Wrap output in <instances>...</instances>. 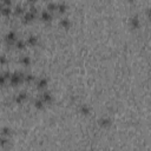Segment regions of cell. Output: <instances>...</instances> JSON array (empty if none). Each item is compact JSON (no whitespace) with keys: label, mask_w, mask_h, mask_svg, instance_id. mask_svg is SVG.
I'll return each mask as SVG.
<instances>
[{"label":"cell","mask_w":151,"mask_h":151,"mask_svg":"<svg viewBox=\"0 0 151 151\" xmlns=\"http://www.w3.org/2000/svg\"><path fill=\"white\" fill-rule=\"evenodd\" d=\"M44 106H45V102H44L42 98L34 100V107H35V109H38V110H43Z\"/></svg>","instance_id":"ac0fdd59"},{"label":"cell","mask_w":151,"mask_h":151,"mask_svg":"<svg viewBox=\"0 0 151 151\" xmlns=\"http://www.w3.org/2000/svg\"><path fill=\"white\" fill-rule=\"evenodd\" d=\"M24 79H25V82L31 83V82L35 80V76H34V74H32V73H25V76H24Z\"/></svg>","instance_id":"44dd1931"},{"label":"cell","mask_w":151,"mask_h":151,"mask_svg":"<svg viewBox=\"0 0 151 151\" xmlns=\"http://www.w3.org/2000/svg\"><path fill=\"white\" fill-rule=\"evenodd\" d=\"M10 135H12V130H11L8 126H4V127H1V136H6V137H8Z\"/></svg>","instance_id":"ffe728a7"},{"label":"cell","mask_w":151,"mask_h":151,"mask_svg":"<svg viewBox=\"0 0 151 151\" xmlns=\"http://www.w3.org/2000/svg\"><path fill=\"white\" fill-rule=\"evenodd\" d=\"M1 5H4V6H12V0H1Z\"/></svg>","instance_id":"cb8c5ba5"},{"label":"cell","mask_w":151,"mask_h":151,"mask_svg":"<svg viewBox=\"0 0 151 151\" xmlns=\"http://www.w3.org/2000/svg\"><path fill=\"white\" fill-rule=\"evenodd\" d=\"M15 46L18 50H25L26 46H27V43L26 40H23V39H18L17 43H15Z\"/></svg>","instance_id":"2e32d148"},{"label":"cell","mask_w":151,"mask_h":151,"mask_svg":"<svg viewBox=\"0 0 151 151\" xmlns=\"http://www.w3.org/2000/svg\"><path fill=\"white\" fill-rule=\"evenodd\" d=\"M67 7H69V6H67L66 3H58V6H57V11H58L60 14H63V13L66 12Z\"/></svg>","instance_id":"e0dca14e"},{"label":"cell","mask_w":151,"mask_h":151,"mask_svg":"<svg viewBox=\"0 0 151 151\" xmlns=\"http://www.w3.org/2000/svg\"><path fill=\"white\" fill-rule=\"evenodd\" d=\"M40 19L43 21L47 23V21H51L53 19V15H52V12H50L48 10H44L40 12Z\"/></svg>","instance_id":"5b68a950"},{"label":"cell","mask_w":151,"mask_h":151,"mask_svg":"<svg viewBox=\"0 0 151 151\" xmlns=\"http://www.w3.org/2000/svg\"><path fill=\"white\" fill-rule=\"evenodd\" d=\"M40 98L45 102V104H51L53 102V96H52V93L50 91H44L42 93V97Z\"/></svg>","instance_id":"ba28073f"},{"label":"cell","mask_w":151,"mask_h":151,"mask_svg":"<svg viewBox=\"0 0 151 151\" xmlns=\"http://www.w3.org/2000/svg\"><path fill=\"white\" fill-rule=\"evenodd\" d=\"M24 76H25V72H21V71H14V72H12L11 76H10V79H8L10 85L18 86L20 83L25 82Z\"/></svg>","instance_id":"6da1fadb"},{"label":"cell","mask_w":151,"mask_h":151,"mask_svg":"<svg viewBox=\"0 0 151 151\" xmlns=\"http://www.w3.org/2000/svg\"><path fill=\"white\" fill-rule=\"evenodd\" d=\"M0 11H1V14L4 17H10L12 13H13V10L11 6H4L1 5V8H0Z\"/></svg>","instance_id":"7c38bea8"},{"label":"cell","mask_w":151,"mask_h":151,"mask_svg":"<svg viewBox=\"0 0 151 151\" xmlns=\"http://www.w3.org/2000/svg\"><path fill=\"white\" fill-rule=\"evenodd\" d=\"M26 12V7L25 6H21V5H15L14 8H13V14L15 17L18 15H24V13Z\"/></svg>","instance_id":"9c48e42d"},{"label":"cell","mask_w":151,"mask_h":151,"mask_svg":"<svg viewBox=\"0 0 151 151\" xmlns=\"http://www.w3.org/2000/svg\"><path fill=\"white\" fill-rule=\"evenodd\" d=\"M129 1H130V3H134V1H135V0H129Z\"/></svg>","instance_id":"83f0119b"},{"label":"cell","mask_w":151,"mask_h":151,"mask_svg":"<svg viewBox=\"0 0 151 151\" xmlns=\"http://www.w3.org/2000/svg\"><path fill=\"white\" fill-rule=\"evenodd\" d=\"M146 15H148V18L150 19V20H151V7L146 10Z\"/></svg>","instance_id":"484cf974"},{"label":"cell","mask_w":151,"mask_h":151,"mask_svg":"<svg viewBox=\"0 0 151 151\" xmlns=\"http://www.w3.org/2000/svg\"><path fill=\"white\" fill-rule=\"evenodd\" d=\"M37 18V14H34L33 12H31V11H26L25 13H24V15H23V23L24 24H28V23H31V21H33L34 19Z\"/></svg>","instance_id":"3957f363"},{"label":"cell","mask_w":151,"mask_h":151,"mask_svg":"<svg viewBox=\"0 0 151 151\" xmlns=\"http://www.w3.org/2000/svg\"><path fill=\"white\" fill-rule=\"evenodd\" d=\"M111 124H112V121L109 117H100L98 119V125L100 127H109V126H111Z\"/></svg>","instance_id":"52a82bcc"},{"label":"cell","mask_w":151,"mask_h":151,"mask_svg":"<svg viewBox=\"0 0 151 151\" xmlns=\"http://www.w3.org/2000/svg\"><path fill=\"white\" fill-rule=\"evenodd\" d=\"M57 6H58V3H53V1H50L47 3V6H46V10H48L50 12H54L57 11Z\"/></svg>","instance_id":"d6986e66"},{"label":"cell","mask_w":151,"mask_h":151,"mask_svg":"<svg viewBox=\"0 0 151 151\" xmlns=\"http://www.w3.org/2000/svg\"><path fill=\"white\" fill-rule=\"evenodd\" d=\"M48 84V79L45 77H40L37 80V89H45Z\"/></svg>","instance_id":"30bf717a"},{"label":"cell","mask_w":151,"mask_h":151,"mask_svg":"<svg viewBox=\"0 0 151 151\" xmlns=\"http://www.w3.org/2000/svg\"><path fill=\"white\" fill-rule=\"evenodd\" d=\"M26 99H27V92L26 91H20V92H18L14 96V100H15L17 104H21Z\"/></svg>","instance_id":"277c9868"},{"label":"cell","mask_w":151,"mask_h":151,"mask_svg":"<svg viewBox=\"0 0 151 151\" xmlns=\"http://www.w3.org/2000/svg\"><path fill=\"white\" fill-rule=\"evenodd\" d=\"M139 25H141V21H139V17L136 14V15H132L130 18V26L134 28V30H137L139 28Z\"/></svg>","instance_id":"8992f818"},{"label":"cell","mask_w":151,"mask_h":151,"mask_svg":"<svg viewBox=\"0 0 151 151\" xmlns=\"http://www.w3.org/2000/svg\"><path fill=\"white\" fill-rule=\"evenodd\" d=\"M8 143H10V139H8L6 136H1V138H0V146L4 149Z\"/></svg>","instance_id":"7402d4cb"},{"label":"cell","mask_w":151,"mask_h":151,"mask_svg":"<svg viewBox=\"0 0 151 151\" xmlns=\"http://www.w3.org/2000/svg\"><path fill=\"white\" fill-rule=\"evenodd\" d=\"M26 1H27L30 5H34V4L38 1V0H26Z\"/></svg>","instance_id":"4316f807"},{"label":"cell","mask_w":151,"mask_h":151,"mask_svg":"<svg viewBox=\"0 0 151 151\" xmlns=\"http://www.w3.org/2000/svg\"><path fill=\"white\" fill-rule=\"evenodd\" d=\"M79 111H80L82 115H84V116H89L90 113H91V109H90V106L86 105V104H82L80 107H79Z\"/></svg>","instance_id":"5bb4252c"},{"label":"cell","mask_w":151,"mask_h":151,"mask_svg":"<svg viewBox=\"0 0 151 151\" xmlns=\"http://www.w3.org/2000/svg\"><path fill=\"white\" fill-rule=\"evenodd\" d=\"M59 24H60V26H62L63 28H65V30H69V28L71 27V20H70L69 18H63V19H60Z\"/></svg>","instance_id":"4fadbf2b"},{"label":"cell","mask_w":151,"mask_h":151,"mask_svg":"<svg viewBox=\"0 0 151 151\" xmlns=\"http://www.w3.org/2000/svg\"><path fill=\"white\" fill-rule=\"evenodd\" d=\"M6 63H7V58H6L5 54H3L1 57H0V65H1V66H5Z\"/></svg>","instance_id":"603a6c76"},{"label":"cell","mask_w":151,"mask_h":151,"mask_svg":"<svg viewBox=\"0 0 151 151\" xmlns=\"http://www.w3.org/2000/svg\"><path fill=\"white\" fill-rule=\"evenodd\" d=\"M19 63H20L23 66H30L31 64V58L28 55H21L20 59H19Z\"/></svg>","instance_id":"9a60e30c"},{"label":"cell","mask_w":151,"mask_h":151,"mask_svg":"<svg viewBox=\"0 0 151 151\" xmlns=\"http://www.w3.org/2000/svg\"><path fill=\"white\" fill-rule=\"evenodd\" d=\"M4 39H5V42H6L7 45H13V44H15L17 40H18V35H17V33H15L14 31H8V32L5 34Z\"/></svg>","instance_id":"7a4b0ae2"},{"label":"cell","mask_w":151,"mask_h":151,"mask_svg":"<svg viewBox=\"0 0 151 151\" xmlns=\"http://www.w3.org/2000/svg\"><path fill=\"white\" fill-rule=\"evenodd\" d=\"M28 11H31V12H33L34 14H38V8L34 6V5H31L30 7H28Z\"/></svg>","instance_id":"d4e9b609"},{"label":"cell","mask_w":151,"mask_h":151,"mask_svg":"<svg viewBox=\"0 0 151 151\" xmlns=\"http://www.w3.org/2000/svg\"><path fill=\"white\" fill-rule=\"evenodd\" d=\"M26 43L28 46H35L38 44V37L34 35V34H31L27 37V39H26Z\"/></svg>","instance_id":"8fae6325"}]
</instances>
